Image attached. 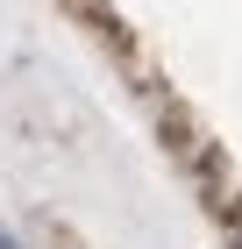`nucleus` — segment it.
<instances>
[{
	"mask_svg": "<svg viewBox=\"0 0 242 249\" xmlns=\"http://www.w3.org/2000/svg\"><path fill=\"white\" fill-rule=\"evenodd\" d=\"M0 249H15V242H7V235H0Z\"/></svg>",
	"mask_w": 242,
	"mask_h": 249,
	"instance_id": "1",
	"label": "nucleus"
}]
</instances>
